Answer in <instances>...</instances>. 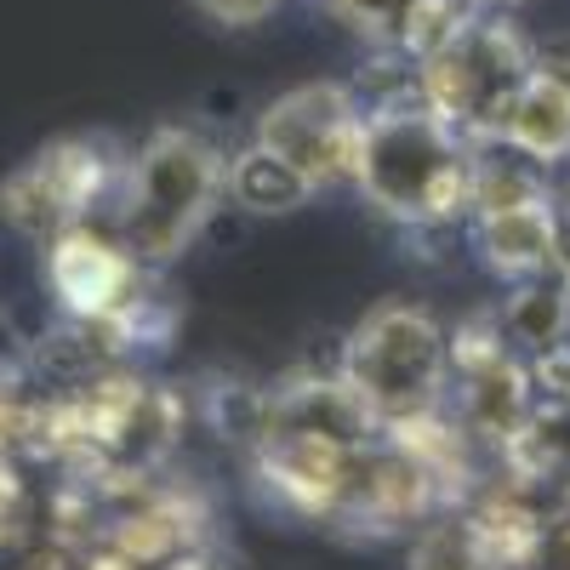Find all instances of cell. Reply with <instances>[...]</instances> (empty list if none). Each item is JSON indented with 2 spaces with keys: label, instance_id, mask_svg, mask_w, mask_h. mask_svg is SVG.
I'll list each match as a JSON object with an SVG mask.
<instances>
[{
  "label": "cell",
  "instance_id": "1",
  "mask_svg": "<svg viewBox=\"0 0 570 570\" xmlns=\"http://www.w3.org/2000/svg\"><path fill=\"white\" fill-rule=\"evenodd\" d=\"M183 440V400L137 376L131 365H104L69 376L58 394H46V462L69 480H149Z\"/></svg>",
  "mask_w": 570,
  "mask_h": 570
},
{
  "label": "cell",
  "instance_id": "2",
  "mask_svg": "<svg viewBox=\"0 0 570 570\" xmlns=\"http://www.w3.org/2000/svg\"><path fill=\"white\" fill-rule=\"evenodd\" d=\"M473 160H480V142H468L456 126H445L405 86L400 98L365 109L354 188L365 206H376L405 228H445L468 212Z\"/></svg>",
  "mask_w": 570,
  "mask_h": 570
},
{
  "label": "cell",
  "instance_id": "3",
  "mask_svg": "<svg viewBox=\"0 0 570 570\" xmlns=\"http://www.w3.org/2000/svg\"><path fill=\"white\" fill-rule=\"evenodd\" d=\"M228 195V155L195 126H160L120 166L109 228L149 268L177 263Z\"/></svg>",
  "mask_w": 570,
  "mask_h": 570
},
{
  "label": "cell",
  "instance_id": "4",
  "mask_svg": "<svg viewBox=\"0 0 570 570\" xmlns=\"http://www.w3.org/2000/svg\"><path fill=\"white\" fill-rule=\"evenodd\" d=\"M337 376L376 428L428 422L451 400V331L411 297H383L343 337Z\"/></svg>",
  "mask_w": 570,
  "mask_h": 570
},
{
  "label": "cell",
  "instance_id": "5",
  "mask_svg": "<svg viewBox=\"0 0 570 570\" xmlns=\"http://www.w3.org/2000/svg\"><path fill=\"white\" fill-rule=\"evenodd\" d=\"M411 63L416 98L485 149L491 126L502 120L508 98L537 63V46L519 35V23H508L502 7H462Z\"/></svg>",
  "mask_w": 570,
  "mask_h": 570
},
{
  "label": "cell",
  "instance_id": "6",
  "mask_svg": "<svg viewBox=\"0 0 570 570\" xmlns=\"http://www.w3.org/2000/svg\"><path fill=\"white\" fill-rule=\"evenodd\" d=\"M473 252L497 279H531L553 268V183L513 149H480L462 212Z\"/></svg>",
  "mask_w": 570,
  "mask_h": 570
},
{
  "label": "cell",
  "instance_id": "7",
  "mask_svg": "<svg viewBox=\"0 0 570 570\" xmlns=\"http://www.w3.org/2000/svg\"><path fill=\"white\" fill-rule=\"evenodd\" d=\"M360 137H365V104L343 80H308L279 91L263 104L252 149L268 155L303 195H325V188H348L360 166Z\"/></svg>",
  "mask_w": 570,
  "mask_h": 570
},
{
  "label": "cell",
  "instance_id": "8",
  "mask_svg": "<svg viewBox=\"0 0 570 570\" xmlns=\"http://www.w3.org/2000/svg\"><path fill=\"white\" fill-rule=\"evenodd\" d=\"M120 166H126V155L109 137H52L0 177V217L23 240L46 246L52 234L109 212Z\"/></svg>",
  "mask_w": 570,
  "mask_h": 570
},
{
  "label": "cell",
  "instance_id": "9",
  "mask_svg": "<svg viewBox=\"0 0 570 570\" xmlns=\"http://www.w3.org/2000/svg\"><path fill=\"white\" fill-rule=\"evenodd\" d=\"M537 400L531 360L508 343L497 314H473L451 331V400L445 411L462 422V434L485 451H502L513 428L525 422Z\"/></svg>",
  "mask_w": 570,
  "mask_h": 570
},
{
  "label": "cell",
  "instance_id": "10",
  "mask_svg": "<svg viewBox=\"0 0 570 570\" xmlns=\"http://www.w3.org/2000/svg\"><path fill=\"white\" fill-rule=\"evenodd\" d=\"M485 149H513V155L537 160L542 171L570 160V58L537 52L531 75L519 80L502 120L491 126Z\"/></svg>",
  "mask_w": 570,
  "mask_h": 570
},
{
  "label": "cell",
  "instance_id": "11",
  "mask_svg": "<svg viewBox=\"0 0 570 570\" xmlns=\"http://www.w3.org/2000/svg\"><path fill=\"white\" fill-rule=\"evenodd\" d=\"M502 480L548 508H570V389H537L525 422L497 451Z\"/></svg>",
  "mask_w": 570,
  "mask_h": 570
},
{
  "label": "cell",
  "instance_id": "12",
  "mask_svg": "<svg viewBox=\"0 0 570 570\" xmlns=\"http://www.w3.org/2000/svg\"><path fill=\"white\" fill-rule=\"evenodd\" d=\"M320 7L376 52L416 58L462 7H480V0H320Z\"/></svg>",
  "mask_w": 570,
  "mask_h": 570
},
{
  "label": "cell",
  "instance_id": "13",
  "mask_svg": "<svg viewBox=\"0 0 570 570\" xmlns=\"http://www.w3.org/2000/svg\"><path fill=\"white\" fill-rule=\"evenodd\" d=\"M497 325L508 331V343L525 360L570 343V285L553 268L531 274V279H513V297L497 308Z\"/></svg>",
  "mask_w": 570,
  "mask_h": 570
},
{
  "label": "cell",
  "instance_id": "14",
  "mask_svg": "<svg viewBox=\"0 0 570 570\" xmlns=\"http://www.w3.org/2000/svg\"><path fill=\"white\" fill-rule=\"evenodd\" d=\"M497 570H570V508H531L508 525Z\"/></svg>",
  "mask_w": 570,
  "mask_h": 570
},
{
  "label": "cell",
  "instance_id": "15",
  "mask_svg": "<svg viewBox=\"0 0 570 570\" xmlns=\"http://www.w3.org/2000/svg\"><path fill=\"white\" fill-rule=\"evenodd\" d=\"M228 200L246 206V212H257V217H274V212H297L308 195H303V188L285 177L268 155L246 149V155L228 160Z\"/></svg>",
  "mask_w": 570,
  "mask_h": 570
},
{
  "label": "cell",
  "instance_id": "16",
  "mask_svg": "<svg viewBox=\"0 0 570 570\" xmlns=\"http://www.w3.org/2000/svg\"><path fill=\"white\" fill-rule=\"evenodd\" d=\"M195 7H200L212 23H223V29H252V23H263L274 7H285V0H195Z\"/></svg>",
  "mask_w": 570,
  "mask_h": 570
},
{
  "label": "cell",
  "instance_id": "17",
  "mask_svg": "<svg viewBox=\"0 0 570 570\" xmlns=\"http://www.w3.org/2000/svg\"><path fill=\"white\" fill-rule=\"evenodd\" d=\"M553 274L570 285V183L553 188Z\"/></svg>",
  "mask_w": 570,
  "mask_h": 570
},
{
  "label": "cell",
  "instance_id": "18",
  "mask_svg": "<svg viewBox=\"0 0 570 570\" xmlns=\"http://www.w3.org/2000/svg\"><path fill=\"white\" fill-rule=\"evenodd\" d=\"M149 570H223V564H217L212 548H183V553H171V559H160Z\"/></svg>",
  "mask_w": 570,
  "mask_h": 570
},
{
  "label": "cell",
  "instance_id": "19",
  "mask_svg": "<svg viewBox=\"0 0 570 570\" xmlns=\"http://www.w3.org/2000/svg\"><path fill=\"white\" fill-rule=\"evenodd\" d=\"M480 7H502L508 12V7H525V0H480Z\"/></svg>",
  "mask_w": 570,
  "mask_h": 570
}]
</instances>
